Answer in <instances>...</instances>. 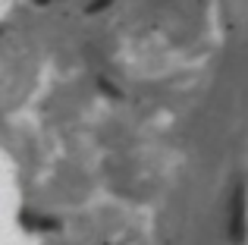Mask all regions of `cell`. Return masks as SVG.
<instances>
[{"mask_svg": "<svg viewBox=\"0 0 248 245\" xmlns=\"http://www.w3.org/2000/svg\"><path fill=\"white\" fill-rule=\"evenodd\" d=\"M245 192L242 189H236V198H232V220H230V236H232V242H239L242 239V230H245Z\"/></svg>", "mask_w": 248, "mask_h": 245, "instance_id": "cell-1", "label": "cell"}]
</instances>
